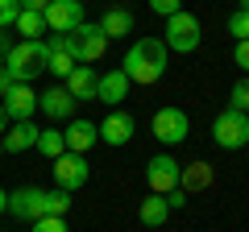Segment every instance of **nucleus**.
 Wrapping results in <instances>:
<instances>
[{
  "instance_id": "25",
  "label": "nucleus",
  "mask_w": 249,
  "mask_h": 232,
  "mask_svg": "<svg viewBox=\"0 0 249 232\" xmlns=\"http://www.w3.org/2000/svg\"><path fill=\"white\" fill-rule=\"evenodd\" d=\"M229 33H232V42H249V13L245 9H237L229 17Z\"/></svg>"
},
{
  "instance_id": "37",
  "label": "nucleus",
  "mask_w": 249,
  "mask_h": 232,
  "mask_svg": "<svg viewBox=\"0 0 249 232\" xmlns=\"http://www.w3.org/2000/svg\"><path fill=\"white\" fill-rule=\"evenodd\" d=\"M245 116H249V112H245Z\"/></svg>"
},
{
  "instance_id": "3",
  "label": "nucleus",
  "mask_w": 249,
  "mask_h": 232,
  "mask_svg": "<svg viewBox=\"0 0 249 232\" xmlns=\"http://www.w3.org/2000/svg\"><path fill=\"white\" fill-rule=\"evenodd\" d=\"M162 42H166V50L175 54H196L199 42H204V29H199V17L196 13H175V17H166V29H162Z\"/></svg>"
},
{
  "instance_id": "4",
  "label": "nucleus",
  "mask_w": 249,
  "mask_h": 232,
  "mask_svg": "<svg viewBox=\"0 0 249 232\" xmlns=\"http://www.w3.org/2000/svg\"><path fill=\"white\" fill-rule=\"evenodd\" d=\"M104 50H108V37L100 33V25H91V21H83V25H75L71 33H67V54H71L79 66L100 63Z\"/></svg>"
},
{
  "instance_id": "22",
  "label": "nucleus",
  "mask_w": 249,
  "mask_h": 232,
  "mask_svg": "<svg viewBox=\"0 0 249 232\" xmlns=\"http://www.w3.org/2000/svg\"><path fill=\"white\" fill-rule=\"evenodd\" d=\"M37 153H42V158H62V153H67V141H62V129H42V133H37V145H34Z\"/></svg>"
},
{
  "instance_id": "28",
  "label": "nucleus",
  "mask_w": 249,
  "mask_h": 232,
  "mask_svg": "<svg viewBox=\"0 0 249 232\" xmlns=\"http://www.w3.org/2000/svg\"><path fill=\"white\" fill-rule=\"evenodd\" d=\"M150 9L158 17H175V13H183V0H150Z\"/></svg>"
},
{
  "instance_id": "30",
  "label": "nucleus",
  "mask_w": 249,
  "mask_h": 232,
  "mask_svg": "<svg viewBox=\"0 0 249 232\" xmlns=\"http://www.w3.org/2000/svg\"><path fill=\"white\" fill-rule=\"evenodd\" d=\"M166 203H170V212H178V207H187V191H170V195H166Z\"/></svg>"
},
{
  "instance_id": "16",
  "label": "nucleus",
  "mask_w": 249,
  "mask_h": 232,
  "mask_svg": "<svg viewBox=\"0 0 249 232\" xmlns=\"http://www.w3.org/2000/svg\"><path fill=\"white\" fill-rule=\"evenodd\" d=\"M37 133H42V129H37L34 120H13V125L4 129L0 141H4V149H9V153H25V149H34V145H37Z\"/></svg>"
},
{
  "instance_id": "36",
  "label": "nucleus",
  "mask_w": 249,
  "mask_h": 232,
  "mask_svg": "<svg viewBox=\"0 0 249 232\" xmlns=\"http://www.w3.org/2000/svg\"><path fill=\"white\" fill-rule=\"evenodd\" d=\"M0 153H4V141H0Z\"/></svg>"
},
{
  "instance_id": "17",
  "label": "nucleus",
  "mask_w": 249,
  "mask_h": 232,
  "mask_svg": "<svg viewBox=\"0 0 249 232\" xmlns=\"http://www.w3.org/2000/svg\"><path fill=\"white\" fill-rule=\"evenodd\" d=\"M212 166H208V162H187L183 170H178V191H187V195H191V191H208L212 187Z\"/></svg>"
},
{
  "instance_id": "26",
  "label": "nucleus",
  "mask_w": 249,
  "mask_h": 232,
  "mask_svg": "<svg viewBox=\"0 0 249 232\" xmlns=\"http://www.w3.org/2000/svg\"><path fill=\"white\" fill-rule=\"evenodd\" d=\"M29 232H67V220L62 215H42V220H34Z\"/></svg>"
},
{
  "instance_id": "13",
  "label": "nucleus",
  "mask_w": 249,
  "mask_h": 232,
  "mask_svg": "<svg viewBox=\"0 0 249 232\" xmlns=\"http://www.w3.org/2000/svg\"><path fill=\"white\" fill-rule=\"evenodd\" d=\"M62 141H67V153H88L91 145L100 141V129L91 125V120H83V116H75L71 125L62 129Z\"/></svg>"
},
{
  "instance_id": "9",
  "label": "nucleus",
  "mask_w": 249,
  "mask_h": 232,
  "mask_svg": "<svg viewBox=\"0 0 249 232\" xmlns=\"http://www.w3.org/2000/svg\"><path fill=\"white\" fill-rule=\"evenodd\" d=\"M42 17L50 33H71L75 25H83V4L79 0H50L42 9Z\"/></svg>"
},
{
  "instance_id": "33",
  "label": "nucleus",
  "mask_w": 249,
  "mask_h": 232,
  "mask_svg": "<svg viewBox=\"0 0 249 232\" xmlns=\"http://www.w3.org/2000/svg\"><path fill=\"white\" fill-rule=\"evenodd\" d=\"M4 212H9V191L0 187V215H4Z\"/></svg>"
},
{
  "instance_id": "32",
  "label": "nucleus",
  "mask_w": 249,
  "mask_h": 232,
  "mask_svg": "<svg viewBox=\"0 0 249 232\" xmlns=\"http://www.w3.org/2000/svg\"><path fill=\"white\" fill-rule=\"evenodd\" d=\"M13 83H17V79H13V75H9V71H4V66H0V96H4V91H9V87H13Z\"/></svg>"
},
{
  "instance_id": "29",
  "label": "nucleus",
  "mask_w": 249,
  "mask_h": 232,
  "mask_svg": "<svg viewBox=\"0 0 249 232\" xmlns=\"http://www.w3.org/2000/svg\"><path fill=\"white\" fill-rule=\"evenodd\" d=\"M232 63L249 75V42H232Z\"/></svg>"
},
{
  "instance_id": "5",
  "label": "nucleus",
  "mask_w": 249,
  "mask_h": 232,
  "mask_svg": "<svg viewBox=\"0 0 249 232\" xmlns=\"http://www.w3.org/2000/svg\"><path fill=\"white\" fill-rule=\"evenodd\" d=\"M212 141L220 149H245L249 145V116L237 112V108H224L212 120Z\"/></svg>"
},
{
  "instance_id": "23",
  "label": "nucleus",
  "mask_w": 249,
  "mask_h": 232,
  "mask_svg": "<svg viewBox=\"0 0 249 232\" xmlns=\"http://www.w3.org/2000/svg\"><path fill=\"white\" fill-rule=\"evenodd\" d=\"M71 212V191H46V199H42V215H67Z\"/></svg>"
},
{
  "instance_id": "10",
  "label": "nucleus",
  "mask_w": 249,
  "mask_h": 232,
  "mask_svg": "<svg viewBox=\"0 0 249 232\" xmlns=\"http://www.w3.org/2000/svg\"><path fill=\"white\" fill-rule=\"evenodd\" d=\"M96 129H100V141L116 149V145H129V141H133V129H137V120H133L129 112H121V108H112V112H108Z\"/></svg>"
},
{
  "instance_id": "12",
  "label": "nucleus",
  "mask_w": 249,
  "mask_h": 232,
  "mask_svg": "<svg viewBox=\"0 0 249 232\" xmlns=\"http://www.w3.org/2000/svg\"><path fill=\"white\" fill-rule=\"evenodd\" d=\"M42 199H46V191L42 187H17V191H9V215H17V220H42Z\"/></svg>"
},
{
  "instance_id": "35",
  "label": "nucleus",
  "mask_w": 249,
  "mask_h": 232,
  "mask_svg": "<svg viewBox=\"0 0 249 232\" xmlns=\"http://www.w3.org/2000/svg\"><path fill=\"white\" fill-rule=\"evenodd\" d=\"M241 9H245V13H249V0H241Z\"/></svg>"
},
{
  "instance_id": "6",
  "label": "nucleus",
  "mask_w": 249,
  "mask_h": 232,
  "mask_svg": "<svg viewBox=\"0 0 249 232\" xmlns=\"http://www.w3.org/2000/svg\"><path fill=\"white\" fill-rule=\"evenodd\" d=\"M150 129H154V137H158L162 145H170V149H175V145H183V141H187V133H191V120H187L183 108L166 104V108H158V112H154Z\"/></svg>"
},
{
  "instance_id": "19",
  "label": "nucleus",
  "mask_w": 249,
  "mask_h": 232,
  "mask_svg": "<svg viewBox=\"0 0 249 232\" xmlns=\"http://www.w3.org/2000/svg\"><path fill=\"white\" fill-rule=\"evenodd\" d=\"M100 33H104L108 42L129 37V33H133V13H129V9H104V17H100Z\"/></svg>"
},
{
  "instance_id": "31",
  "label": "nucleus",
  "mask_w": 249,
  "mask_h": 232,
  "mask_svg": "<svg viewBox=\"0 0 249 232\" xmlns=\"http://www.w3.org/2000/svg\"><path fill=\"white\" fill-rule=\"evenodd\" d=\"M17 4H21V9H29V13H42L50 0H17Z\"/></svg>"
},
{
  "instance_id": "7",
  "label": "nucleus",
  "mask_w": 249,
  "mask_h": 232,
  "mask_svg": "<svg viewBox=\"0 0 249 232\" xmlns=\"http://www.w3.org/2000/svg\"><path fill=\"white\" fill-rule=\"evenodd\" d=\"M178 162L175 153H154L150 162H145V187H150V195H170V191H178Z\"/></svg>"
},
{
  "instance_id": "1",
  "label": "nucleus",
  "mask_w": 249,
  "mask_h": 232,
  "mask_svg": "<svg viewBox=\"0 0 249 232\" xmlns=\"http://www.w3.org/2000/svg\"><path fill=\"white\" fill-rule=\"evenodd\" d=\"M166 58H170V50H166L162 37H142V42H133L129 50H124L121 71H124V79H129V83L150 87V83H158L162 75H166Z\"/></svg>"
},
{
  "instance_id": "20",
  "label": "nucleus",
  "mask_w": 249,
  "mask_h": 232,
  "mask_svg": "<svg viewBox=\"0 0 249 232\" xmlns=\"http://www.w3.org/2000/svg\"><path fill=\"white\" fill-rule=\"evenodd\" d=\"M137 215H142L145 228H162V224L170 220V203H166V195H145L142 207H137Z\"/></svg>"
},
{
  "instance_id": "21",
  "label": "nucleus",
  "mask_w": 249,
  "mask_h": 232,
  "mask_svg": "<svg viewBox=\"0 0 249 232\" xmlns=\"http://www.w3.org/2000/svg\"><path fill=\"white\" fill-rule=\"evenodd\" d=\"M13 29L21 33V42H42V33H46V17H42V13L21 9V13H17V21H13Z\"/></svg>"
},
{
  "instance_id": "15",
  "label": "nucleus",
  "mask_w": 249,
  "mask_h": 232,
  "mask_svg": "<svg viewBox=\"0 0 249 232\" xmlns=\"http://www.w3.org/2000/svg\"><path fill=\"white\" fill-rule=\"evenodd\" d=\"M129 87H133V83L124 79V71L116 66V71H108V75H100V79H96V99H100V104H108V108H116L124 96H129Z\"/></svg>"
},
{
  "instance_id": "2",
  "label": "nucleus",
  "mask_w": 249,
  "mask_h": 232,
  "mask_svg": "<svg viewBox=\"0 0 249 232\" xmlns=\"http://www.w3.org/2000/svg\"><path fill=\"white\" fill-rule=\"evenodd\" d=\"M4 71L13 75L17 83H29L46 71V37L42 42H17L4 50Z\"/></svg>"
},
{
  "instance_id": "14",
  "label": "nucleus",
  "mask_w": 249,
  "mask_h": 232,
  "mask_svg": "<svg viewBox=\"0 0 249 232\" xmlns=\"http://www.w3.org/2000/svg\"><path fill=\"white\" fill-rule=\"evenodd\" d=\"M37 108H42L50 120H67V116H75V96L67 87H46L42 96H37Z\"/></svg>"
},
{
  "instance_id": "24",
  "label": "nucleus",
  "mask_w": 249,
  "mask_h": 232,
  "mask_svg": "<svg viewBox=\"0 0 249 232\" xmlns=\"http://www.w3.org/2000/svg\"><path fill=\"white\" fill-rule=\"evenodd\" d=\"M229 108H237V112H249V75H241V79L232 83V91H229Z\"/></svg>"
},
{
  "instance_id": "11",
  "label": "nucleus",
  "mask_w": 249,
  "mask_h": 232,
  "mask_svg": "<svg viewBox=\"0 0 249 232\" xmlns=\"http://www.w3.org/2000/svg\"><path fill=\"white\" fill-rule=\"evenodd\" d=\"M0 104L9 112V125L13 120H34V112H37V96H34L29 83H13V87L0 96Z\"/></svg>"
},
{
  "instance_id": "27",
  "label": "nucleus",
  "mask_w": 249,
  "mask_h": 232,
  "mask_svg": "<svg viewBox=\"0 0 249 232\" xmlns=\"http://www.w3.org/2000/svg\"><path fill=\"white\" fill-rule=\"evenodd\" d=\"M17 13H21L17 0H0V29H9L13 21H17Z\"/></svg>"
},
{
  "instance_id": "18",
  "label": "nucleus",
  "mask_w": 249,
  "mask_h": 232,
  "mask_svg": "<svg viewBox=\"0 0 249 232\" xmlns=\"http://www.w3.org/2000/svg\"><path fill=\"white\" fill-rule=\"evenodd\" d=\"M96 66H75L71 75H67V83H62V87L71 91L75 96V104H79V99H96Z\"/></svg>"
},
{
  "instance_id": "34",
  "label": "nucleus",
  "mask_w": 249,
  "mask_h": 232,
  "mask_svg": "<svg viewBox=\"0 0 249 232\" xmlns=\"http://www.w3.org/2000/svg\"><path fill=\"white\" fill-rule=\"evenodd\" d=\"M4 129H9V112H4V104H0V137H4Z\"/></svg>"
},
{
  "instance_id": "8",
  "label": "nucleus",
  "mask_w": 249,
  "mask_h": 232,
  "mask_svg": "<svg viewBox=\"0 0 249 232\" xmlns=\"http://www.w3.org/2000/svg\"><path fill=\"white\" fill-rule=\"evenodd\" d=\"M88 174H91V166H88L83 153H62V158H54V182H58V191H71L75 195L88 182Z\"/></svg>"
}]
</instances>
